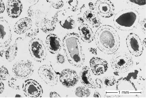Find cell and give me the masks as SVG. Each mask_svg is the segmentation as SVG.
Segmentation results:
<instances>
[{"mask_svg":"<svg viewBox=\"0 0 146 98\" xmlns=\"http://www.w3.org/2000/svg\"><path fill=\"white\" fill-rule=\"evenodd\" d=\"M96 45L102 52L108 55L113 54L119 49L121 39L117 31L110 25L101 26L94 34Z\"/></svg>","mask_w":146,"mask_h":98,"instance_id":"obj_1","label":"cell"},{"mask_svg":"<svg viewBox=\"0 0 146 98\" xmlns=\"http://www.w3.org/2000/svg\"><path fill=\"white\" fill-rule=\"evenodd\" d=\"M80 36L77 33L66 34L62 40V47L69 63L77 68L82 67L85 60L80 41Z\"/></svg>","mask_w":146,"mask_h":98,"instance_id":"obj_2","label":"cell"},{"mask_svg":"<svg viewBox=\"0 0 146 98\" xmlns=\"http://www.w3.org/2000/svg\"><path fill=\"white\" fill-rule=\"evenodd\" d=\"M140 20L139 13L135 9H123L116 13L113 19L114 25L121 31H130L137 27Z\"/></svg>","mask_w":146,"mask_h":98,"instance_id":"obj_3","label":"cell"},{"mask_svg":"<svg viewBox=\"0 0 146 98\" xmlns=\"http://www.w3.org/2000/svg\"><path fill=\"white\" fill-rule=\"evenodd\" d=\"M134 61L132 57L128 53L125 52L115 53L113 55L111 60L112 69L116 73H126L132 67Z\"/></svg>","mask_w":146,"mask_h":98,"instance_id":"obj_4","label":"cell"},{"mask_svg":"<svg viewBox=\"0 0 146 98\" xmlns=\"http://www.w3.org/2000/svg\"><path fill=\"white\" fill-rule=\"evenodd\" d=\"M48 14L47 12L38 10L35 11L32 18L35 19V23L42 31L45 33H50L54 30L58 22L54 16L51 19H48Z\"/></svg>","mask_w":146,"mask_h":98,"instance_id":"obj_5","label":"cell"},{"mask_svg":"<svg viewBox=\"0 0 146 98\" xmlns=\"http://www.w3.org/2000/svg\"><path fill=\"white\" fill-rule=\"evenodd\" d=\"M29 50L31 57L37 62H44L47 56V51L45 45L40 38H33L28 44Z\"/></svg>","mask_w":146,"mask_h":98,"instance_id":"obj_6","label":"cell"},{"mask_svg":"<svg viewBox=\"0 0 146 98\" xmlns=\"http://www.w3.org/2000/svg\"><path fill=\"white\" fill-rule=\"evenodd\" d=\"M12 71L17 78L25 79L28 78L33 75L34 71V66L30 60H20L14 65Z\"/></svg>","mask_w":146,"mask_h":98,"instance_id":"obj_7","label":"cell"},{"mask_svg":"<svg viewBox=\"0 0 146 98\" xmlns=\"http://www.w3.org/2000/svg\"><path fill=\"white\" fill-rule=\"evenodd\" d=\"M1 36H0V47L1 57H2L5 49L10 45L12 40V35L10 25L4 17L0 18Z\"/></svg>","mask_w":146,"mask_h":98,"instance_id":"obj_8","label":"cell"},{"mask_svg":"<svg viewBox=\"0 0 146 98\" xmlns=\"http://www.w3.org/2000/svg\"><path fill=\"white\" fill-rule=\"evenodd\" d=\"M38 73L39 77L48 85L53 86L58 84V75L51 65L46 64L40 66Z\"/></svg>","mask_w":146,"mask_h":98,"instance_id":"obj_9","label":"cell"},{"mask_svg":"<svg viewBox=\"0 0 146 98\" xmlns=\"http://www.w3.org/2000/svg\"><path fill=\"white\" fill-rule=\"evenodd\" d=\"M22 88L24 95L27 97H41L43 94L42 86L34 79H28L23 83Z\"/></svg>","mask_w":146,"mask_h":98,"instance_id":"obj_10","label":"cell"},{"mask_svg":"<svg viewBox=\"0 0 146 98\" xmlns=\"http://www.w3.org/2000/svg\"><path fill=\"white\" fill-rule=\"evenodd\" d=\"M126 44L131 54L135 57L141 56L143 51V43L139 36L135 33H131L127 36Z\"/></svg>","mask_w":146,"mask_h":98,"instance_id":"obj_11","label":"cell"},{"mask_svg":"<svg viewBox=\"0 0 146 98\" xmlns=\"http://www.w3.org/2000/svg\"><path fill=\"white\" fill-rule=\"evenodd\" d=\"M95 8L97 13L101 17L109 18L114 15L115 6L112 1L108 0H98L96 2Z\"/></svg>","mask_w":146,"mask_h":98,"instance_id":"obj_12","label":"cell"},{"mask_svg":"<svg viewBox=\"0 0 146 98\" xmlns=\"http://www.w3.org/2000/svg\"><path fill=\"white\" fill-rule=\"evenodd\" d=\"M79 78L77 72L70 69L64 70L60 75L61 83L66 88H71L75 86L78 82Z\"/></svg>","mask_w":146,"mask_h":98,"instance_id":"obj_13","label":"cell"},{"mask_svg":"<svg viewBox=\"0 0 146 98\" xmlns=\"http://www.w3.org/2000/svg\"><path fill=\"white\" fill-rule=\"evenodd\" d=\"M66 10H63L59 11L54 16L56 18L57 22L63 28L73 29L76 26V22L74 17L72 15L66 14Z\"/></svg>","mask_w":146,"mask_h":98,"instance_id":"obj_14","label":"cell"},{"mask_svg":"<svg viewBox=\"0 0 146 98\" xmlns=\"http://www.w3.org/2000/svg\"><path fill=\"white\" fill-rule=\"evenodd\" d=\"M90 64L92 73L96 75L103 74L107 71L108 68V62L98 57H92L90 61Z\"/></svg>","mask_w":146,"mask_h":98,"instance_id":"obj_15","label":"cell"},{"mask_svg":"<svg viewBox=\"0 0 146 98\" xmlns=\"http://www.w3.org/2000/svg\"><path fill=\"white\" fill-rule=\"evenodd\" d=\"M46 43L48 50L52 54L58 53L61 49V40L56 34H51L48 35L46 37Z\"/></svg>","mask_w":146,"mask_h":98,"instance_id":"obj_16","label":"cell"},{"mask_svg":"<svg viewBox=\"0 0 146 98\" xmlns=\"http://www.w3.org/2000/svg\"><path fill=\"white\" fill-rule=\"evenodd\" d=\"M79 78L81 83L87 87L100 88L98 85L92 80L91 75V71L88 66H85L81 69L79 74Z\"/></svg>","mask_w":146,"mask_h":98,"instance_id":"obj_17","label":"cell"},{"mask_svg":"<svg viewBox=\"0 0 146 98\" xmlns=\"http://www.w3.org/2000/svg\"><path fill=\"white\" fill-rule=\"evenodd\" d=\"M23 10V5L18 0L8 1L7 4V11L8 16L12 18H17L20 16Z\"/></svg>","mask_w":146,"mask_h":98,"instance_id":"obj_18","label":"cell"},{"mask_svg":"<svg viewBox=\"0 0 146 98\" xmlns=\"http://www.w3.org/2000/svg\"><path fill=\"white\" fill-rule=\"evenodd\" d=\"M33 22L31 18L25 17L16 22L14 25V32L18 34H21L27 32L33 26Z\"/></svg>","mask_w":146,"mask_h":98,"instance_id":"obj_19","label":"cell"},{"mask_svg":"<svg viewBox=\"0 0 146 98\" xmlns=\"http://www.w3.org/2000/svg\"><path fill=\"white\" fill-rule=\"evenodd\" d=\"M79 36L81 39L84 42L90 43L94 39L93 31L89 26L86 24H81L78 27Z\"/></svg>","mask_w":146,"mask_h":98,"instance_id":"obj_20","label":"cell"},{"mask_svg":"<svg viewBox=\"0 0 146 98\" xmlns=\"http://www.w3.org/2000/svg\"><path fill=\"white\" fill-rule=\"evenodd\" d=\"M116 89L119 91L129 92L136 90L137 88L131 81L126 78L121 77L116 82Z\"/></svg>","mask_w":146,"mask_h":98,"instance_id":"obj_21","label":"cell"},{"mask_svg":"<svg viewBox=\"0 0 146 98\" xmlns=\"http://www.w3.org/2000/svg\"><path fill=\"white\" fill-rule=\"evenodd\" d=\"M19 38L16 39L14 43L9 47L5 52V57L9 62H12L17 55L18 52V42Z\"/></svg>","mask_w":146,"mask_h":98,"instance_id":"obj_22","label":"cell"},{"mask_svg":"<svg viewBox=\"0 0 146 98\" xmlns=\"http://www.w3.org/2000/svg\"><path fill=\"white\" fill-rule=\"evenodd\" d=\"M91 94V91L87 87L80 86L76 89L75 94L78 97H88Z\"/></svg>","mask_w":146,"mask_h":98,"instance_id":"obj_23","label":"cell"},{"mask_svg":"<svg viewBox=\"0 0 146 98\" xmlns=\"http://www.w3.org/2000/svg\"><path fill=\"white\" fill-rule=\"evenodd\" d=\"M127 4L133 7V9H141L145 8L146 6L145 0L136 1L129 0L127 1Z\"/></svg>","mask_w":146,"mask_h":98,"instance_id":"obj_24","label":"cell"},{"mask_svg":"<svg viewBox=\"0 0 146 98\" xmlns=\"http://www.w3.org/2000/svg\"><path fill=\"white\" fill-rule=\"evenodd\" d=\"M17 77H12L9 79L8 85L11 88L16 90H19L20 83Z\"/></svg>","mask_w":146,"mask_h":98,"instance_id":"obj_25","label":"cell"},{"mask_svg":"<svg viewBox=\"0 0 146 98\" xmlns=\"http://www.w3.org/2000/svg\"><path fill=\"white\" fill-rule=\"evenodd\" d=\"M39 28L35 23L34 26L33 25L31 28L25 34L26 37L32 38L37 35L39 32Z\"/></svg>","mask_w":146,"mask_h":98,"instance_id":"obj_26","label":"cell"},{"mask_svg":"<svg viewBox=\"0 0 146 98\" xmlns=\"http://www.w3.org/2000/svg\"><path fill=\"white\" fill-rule=\"evenodd\" d=\"M93 11L88 10L85 11L83 14V18L86 22L89 23L91 20L97 15Z\"/></svg>","mask_w":146,"mask_h":98,"instance_id":"obj_27","label":"cell"},{"mask_svg":"<svg viewBox=\"0 0 146 98\" xmlns=\"http://www.w3.org/2000/svg\"><path fill=\"white\" fill-rule=\"evenodd\" d=\"M103 82L107 86H111L114 85L116 83L115 77L111 76L105 77L102 80Z\"/></svg>","mask_w":146,"mask_h":98,"instance_id":"obj_28","label":"cell"},{"mask_svg":"<svg viewBox=\"0 0 146 98\" xmlns=\"http://www.w3.org/2000/svg\"><path fill=\"white\" fill-rule=\"evenodd\" d=\"M0 77L1 81H5L7 80L10 77V74L7 68L4 66H1L0 69Z\"/></svg>","mask_w":146,"mask_h":98,"instance_id":"obj_29","label":"cell"},{"mask_svg":"<svg viewBox=\"0 0 146 98\" xmlns=\"http://www.w3.org/2000/svg\"><path fill=\"white\" fill-rule=\"evenodd\" d=\"M47 2L50 3L51 6L55 9L61 8L64 5V1H47Z\"/></svg>","mask_w":146,"mask_h":98,"instance_id":"obj_30","label":"cell"},{"mask_svg":"<svg viewBox=\"0 0 146 98\" xmlns=\"http://www.w3.org/2000/svg\"><path fill=\"white\" fill-rule=\"evenodd\" d=\"M89 23L94 28L98 27L101 24V20L97 15Z\"/></svg>","mask_w":146,"mask_h":98,"instance_id":"obj_31","label":"cell"},{"mask_svg":"<svg viewBox=\"0 0 146 98\" xmlns=\"http://www.w3.org/2000/svg\"><path fill=\"white\" fill-rule=\"evenodd\" d=\"M66 3L69 5L68 8L69 10L72 12H75L77 10L78 2L77 1H66Z\"/></svg>","mask_w":146,"mask_h":98,"instance_id":"obj_32","label":"cell"},{"mask_svg":"<svg viewBox=\"0 0 146 98\" xmlns=\"http://www.w3.org/2000/svg\"><path fill=\"white\" fill-rule=\"evenodd\" d=\"M56 60L58 63L60 64H64L65 61V58L64 55L60 54H58L57 55Z\"/></svg>","mask_w":146,"mask_h":98,"instance_id":"obj_33","label":"cell"},{"mask_svg":"<svg viewBox=\"0 0 146 98\" xmlns=\"http://www.w3.org/2000/svg\"><path fill=\"white\" fill-rule=\"evenodd\" d=\"M146 19L145 17L143 18L140 23V27L142 31V32L144 34H146Z\"/></svg>","mask_w":146,"mask_h":98,"instance_id":"obj_34","label":"cell"},{"mask_svg":"<svg viewBox=\"0 0 146 98\" xmlns=\"http://www.w3.org/2000/svg\"><path fill=\"white\" fill-rule=\"evenodd\" d=\"M5 5L4 2L3 1H0V12L3 13L5 10Z\"/></svg>","mask_w":146,"mask_h":98,"instance_id":"obj_35","label":"cell"},{"mask_svg":"<svg viewBox=\"0 0 146 98\" xmlns=\"http://www.w3.org/2000/svg\"><path fill=\"white\" fill-rule=\"evenodd\" d=\"M49 97H61L57 92L54 91H51L49 94Z\"/></svg>","mask_w":146,"mask_h":98,"instance_id":"obj_36","label":"cell"},{"mask_svg":"<svg viewBox=\"0 0 146 98\" xmlns=\"http://www.w3.org/2000/svg\"><path fill=\"white\" fill-rule=\"evenodd\" d=\"M95 82L96 84L98 85L100 87V88H102L103 82L102 80L100 79L97 78L96 79Z\"/></svg>","mask_w":146,"mask_h":98,"instance_id":"obj_37","label":"cell"},{"mask_svg":"<svg viewBox=\"0 0 146 98\" xmlns=\"http://www.w3.org/2000/svg\"><path fill=\"white\" fill-rule=\"evenodd\" d=\"M77 21L79 24H84V18L79 17L77 18Z\"/></svg>","mask_w":146,"mask_h":98,"instance_id":"obj_38","label":"cell"},{"mask_svg":"<svg viewBox=\"0 0 146 98\" xmlns=\"http://www.w3.org/2000/svg\"><path fill=\"white\" fill-rule=\"evenodd\" d=\"M4 84L2 81H1V90H0V93H2L4 91L5 87Z\"/></svg>","mask_w":146,"mask_h":98,"instance_id":"obj_39","label":"cell"},{"mask_svg":"<svg viewBox=\"0 0 146 98\" xmlns=\"http://www.w3.org/2000/svg\"><path fill=\"white\" fill-rule=\"evenodd\" d=\"M88 6L89 7L90 10L93 11L95 10V6L94 5L93 3L90 2L88 3Z\"/></svg>","mask_w":146,"mask_h":98,"instance_id":"obj_40","label":"cell"},{"mask_svg":"<svg viewBox=\"0 0 146 98\" xmlns=\"http://www.w3.org/2000/svg\"><path fill=\"white\" fill-rule=\"evenodd\" d=\"M93 97H101V94L97 91H96L94 92Z\"/></svg>","mask_w":146,"mask_h":98,"instance_id":"obj_41","label":"cell"},{"mask_svg":"<svg viewBox=\"0 0 146 98\" xmlns=\"http://www.w3.org/2000/svg\"><path fill=\"white\" fill-rule=\"evenodd\" d=\"M143 46L146 47V38H145L143 40Z\"/></svg>","mask_w":146,"mask_h":98,"instance_id":"obj_42","label":"cell"},{"mask_svg":"<svg viewBox=\"0 0 146 98\" xmlns=\"http://www.w3.org/2000/svg\"><path fill=\"white\" fill-rule=\"evenodd\" d=\"M21 97L22 96L19 94H16L15 97Z\"/></svg>","mask_w":146,"mask_h":98,"instance_id":"obj_43","label":"cell"}]
</instances>
